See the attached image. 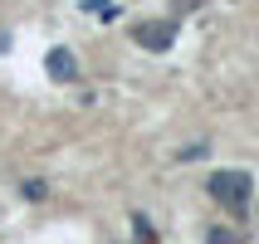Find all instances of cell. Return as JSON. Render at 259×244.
Here are the masks:
<instances>
[{
  "label": "cell",
  "mask_w": 259,
  "mask_h": 244,
  "mask_svg": "<svg viewBox=\"0 0 259 244\" xmlns=\"http://www.w3.org/2000/svg\"><path fill=\"white\" fill-rule=\"evenodd\" d=\"M210 196L225 210H245L254 196V181H249V171H210Z\"/></svg>",
  "instance_id": "obj_1"
},
{
  "label": "cell",
  "mask_w": 259,
  "mask_h": 244,
  "mask_svg": "<svg viewBox=\"0 0 259 244\" xmlns=\"http://www.w3.org/2000/svg\"><path fill=\"white\" fill-rule=\"evenodd\" d=\"M83 10H88V15H98V20H113L117 5H113V0H83Z\"/></svg>",
  "instance_id": "obj_4"
},
{
  "label": "cell",
  "mask_w": 259,
  "mask_h": 244,
  "mask_svg": "<svg viewBox=\"0 0 259 244\" xmlns=\"http://www.w3.org/2000/svg\"><path fill=\"white\" fill-rule=\"evenodd\" d=\"M44 69H49L54 83H73V78H78V59H73L69 49H49V54H44Z\"/></svg>",
  "instance_id": "obj_3"
},
{
  "label": "cell",
  "mask_w": 259,
  "mask_h": 244,
  "mask_svg": "<svg viewBox=\"0 0 259 244\" xmlns=\"http://www.w3.org/2000/svg\"><path fill=\"white\" fill-rule=\"evenodd\" d=\"M171 5H176V15H181V10H196L201 0H171Z\"/></svg>",
  "instance_id": "obj_7"
},
{
  "label": "cell",
  "mask_w": 259,
  "mask_h": 244,
  "mask_svg": "<svg viewBox=\"0 0 259 244\" xmlns=\"http://www.w3.org/2000/svg\"><path fill=\"white\" fill-rule=\"evenodd\" d=\"M132 234H137V244H157V230H152L142 215H132Z\"/></svg>",
  "instance_id": "obj_5"
},
{
  "label": "cell",
  "mask_w": 259,
  "mask_h": 244,
  "mask_svg": "<svg viewBox=\"0 0 259 244\" xmlns=\"http://www.w3.org/2000/svg\"><path fill=\"white\" fill-rule=\"evenodd\" d=\"M205 244H235V234L230 230H210V234H205Z\"/></svg>",
  "instance_id": "obj_6"
},
{
  "label": "cell",
  "mask_w": 259,
  "mask_h": 244,
  "mask_svg": "<svg viewBox=\"0 0 259 244\" xmlns=\"http://www.w3.org/2000/svg\"><path fill=\"white\" fill-rule=\"evenodd\" d=\"M132 39L142 44L147 54H166L176 39V20H142V25L132 29Z\"/></svg>",
  "instance_id": "obj_2"
}]
</instances>
